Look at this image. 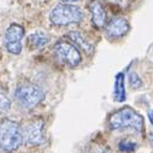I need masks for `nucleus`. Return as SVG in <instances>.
Wrapping results in <instances>:
<instances>
[{"label": "nucleus", "instance_id": "nucleus-1", "mask_svg": "<svg viewBox=\"0 0 153 153\" xmlns=\"http://www.w3.org/2000/svg\"><path fill=\"white\" fill-rule=\"evenodd\" d=\"M110 128L113 130L131 128L137 133H141L143 128V118L131 107H123L112 113L108 120Z\"/></svg>", "mask_w": 153, "mask_h": 153}, {"label": "nucleus", "instance_id": "nucleus-2", "mask_svg": "<svg viewBox=\"0 0 153 153\" xmlns=\"http://www.w3.org/2000/svg\"><path fill=\"white\" fill-rule=\"evenodd\" d=\"M23 141L21 126L12 120H0V148L7 152L16 151Z\"/></svg>", "mask_w": 153, "mask_h": 153}, {"label": "nucleus", "instance_id": "nucleus-3", "mask_svg": "<svg viewBox=\"0 0 153 153\" xmlns=\"http://www.w3.org/2000/svg\"><path fill=\"white\" fill-rule=\"evenodd\" d=\"M83 19L82 10L70 3L57 5L50 13V22L54 25H69Z\"/></svg>", "mask_w": 153, "mask_h": 153}, {"label": "nucleus", "instance_id": "nucleus-4", "mask_svg": "<svg viewBox=\"0 0 153 153\" xmlns=\"http://www.w3.org/2000/svg\"><path fill=\"white\" fill-rule=\"evenodd\" d=\"M16 99L24 108H34L44 99V91L34 83H21L16 88Z\"/></svg>", "mask_w": 153, "mask_h": 153}, {"label": "nucleus", "instance_id": "nucleus-5", "mask_svg": "<svg viewBox=\"0 0 153 153\" xmlns=\"http://www.w3.org/2000/svg\"><path fill=\"white\" fill-rule=\"evenodd\" d=\"M54 53L62 63L70 68L77 66L82 60L79 48L68 41H58L54 46Z\"/></svg>", "mask_w": 153, "mask_h": 153}, {"label": "nucleus", "instance_id": "nucleus-6", "mask_svg": "<svg viewBox=\"0 0 153 153\" xmlns=\"http://www.w3.org/2000/svg\"><path fill=\"white\" fill-rule=\"evenodd\" d=\"M23 141L29 146H39L45 142V124L41 118L29 121L22 129Z\"/></svg>", "mask_w": 153, "mask_h": 153}, {"label": "nucleus", "instance_id": "nucleus-7", "mask_svg": "<svg viewBox=\"0 0 153 153\" xmlns=\"http://www.w3.org/2000/svg\"><path fill=\"white\" fill-rule=\"evenodd\" d=\"M24 36V29L19 24H11L6 31L4 42L7 52L11 54H19L22 52V39Z\"/></svg>", "mask_w": 153, "mask_h": 153}, {"label": "nucleus", "instance_id": "nucleus-8", "mask_svg": "<svg viewBox=\"0 0 153 153\" xmlns=\"http://www.w3.org/2000/svg\"><path fill=\"white\" fill-rule=\"evenodd\" d=\"M129 30V23L122 17H116L106 25V35L110 39H118L124 36Z\"/></svg>", "mask_w": 153, "mask_h": 153}, {"label": "nucleus", "instance_id": "nucleus-9", "mask_svg": "<svg viewBox=\"0 0 153 153\" xmlns=\"http://www.w3.org/2000/svg\"><path fill=\"white\" fill-rule=\"evenodd\" d=\"M68 36H69V39H70L74 44L77 45V46H79L83 52H86L88 56L93 54V52H94V46L86 39V37H85L81 33H79V31H70V33L68 34Z\"/></svg>", "mask_w": 153, "mask_h": 153}, {"label": "nucleus", "instance_id": "nucleus-10", "mask_svg": "<svg viewBox=\"0 0 153 153\" xmlns=\"http://www.w3.org/2000/svg\"><path fill=\"white\" fill-rule=\"evenodd\" d=\"M48 41H50L48 35L42 30H36V31L31 33L28 37V44L34 50H37V48H41V47L46 46L48 44Z\"/></svg>", "mask_w": 153, "mask_h": 153}, {"label": "nucleus", "instance_id": "nucleus-11", "mask_svg": "<svg viewBox=\"0 0 153 153\" xmlns=\"http://www.w3.org/2000/svg\"><path fill=\"white\" fill-rule=\"evenodd\" d=\"M91 12H92V21L93 24L97 28H101L105 25V21H106V13L104 7L101 6V4L99 1H93L91 4Z\"/></svg>", "mask_w": 153, "mask_h": 153}, {"label": "nucleus", "instance_id": "nucleus-12", "mask_svg": "<svg viewBox=\"0 0 153 153\" xmlns=\"http://www.w3.org/2000/svg\"><path fill=\"white\" fill-rule=\"evenodd\" d=\"M114 100L117 102H123L126 100L124 75L122 72H120L116 76V82H114Z\"/></svg>", "mask_w": 153, "mask_h": 153}, {"label": "nucleus", "instance_id": "nucleus-13", "mask_svg": "<svg viewBox=\"0 0 153 153\" xmlns=\"http://www.w3.org/2000/svg\"><path fill=\"white\" fill-rule=\"evenodd\" d=\"M11 108V101L9 97L5 94V92L0 88V113L7 112Z\"/></svg>", "mask_w": 153, "mask_h": 153}, {"label": "nucleus", "instance_id": "nucleus-14", "mask_svg": "<svg viewBox=\"0 0 153 153\" xmlns=\"http://www.w3.org/2000/svg\"><path fill=\"white\" fill-rule=\"evenodd\" d=\"M85 153H111V149L100 143H92L86 148Z\"/></svg>", "mask_w": 153, "mask_h": 153}, {"label": "nucleus", "instance_id": "nucleus-15", "mask_svg": "<svg viewBox=\"0 0 153 153\" xmlns=\"http://www.w3.org/2000/svg\"><path fill=\"white\" fill-rule=\"evenodd\" d=\"M118 148L122 152H133L136 148V143L133 142V141H129V140H123V141L120 142Z\"/></svg>", "mask_w": 153, "mask_h": 153}, {"label": "nucleus", "instance_id": "nucleus-16", "mask_svg": "<svg viewBox=\"0 0 153 153\" xmlns=\"http://www.w3.org/2000/svg\"><path fill=\"white\" fill-rule=\"evenodd\" d=\"M129 83H130L131 88H140L142 86V81L140 80L137 74H135V72L129 74Z\"/></svg>", "mask_w": 153, "mask_h": 153}, {"label": "nucleus", "instance_id": "nucleus-17", "mask_svg": "<svg viewBox=\"0 0 153 153\" xmlns=\"http://www.w3.org/2000/svg\"><path fill=\"white\" fill-rule=\"evenodd\" d=\"M148 118H149L151 124L153 126V110H149V111H148Z\"/></svg>", "mask_w": 153, "mask_h": 153}, {"label": "nucleus", "instance_id": "nucleus-18", "mask_svg": "<svg viewBox=\"0 0 153 153\" xmlns=\"http://www.w3.org/2000/svg\"><path fill=\"white\" fill-rule=\"evenodd\" d=\"M148 137H149V141H151V145H152V148H153V133H151L148 135Z\"/></svg>", "mask_w": 153, "mask_h": 153}, {"label": "nucleus", "instance_id": "nucleus-19", "mask_svg": "<svg viewBox=\"0 0 153 153\" xmlns=\"http://www.w3.org/2000/svg\"><path fill=\"white\" fill-rule=\"evenodd\" d=\"M63 1H66V3H75V1H79V0H63Z\"/></svg>", "mask_w": 153, "mask_h": 153}]
</instances>
